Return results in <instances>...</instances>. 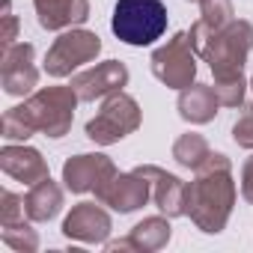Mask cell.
Returning a JSON list of instances; mask_svg holds the SVG:
<instances>
[{
    "instance_id": "cell-18",
    "label": "cell",
    "mask_w": 253,
    "mask_h": 253,
    "mask_svg": "<svg viewBox=\"0 0 253 253\" xmlns=\"http://www.w3.org/2000/svg\"><path fill=\"white\" fill-rule=\"evenodd\" d=\"M170 235H173L170 217H167V214H155V217H143V220L131 229L128 241H131V250H137V253H155V250L167 247Z\"/></svg>"
},
{
    "instance_id": "cell-25",
    "label": "cell",
    "mask_w": 253,
    "mask_h": 253,
    "mask_svg": "<svg viewBox=\"0 0 253 253\" xmlns=\"http://www.w3.org/2000/svg\"><path fill=\"white\" fill-rule=\"evenodd\" d=\"M3 30H0V39H3V48H9V45H15V39H18V18L12 15V3L9 0H3Z\"/></svg>"
},
{
    "instance_id": "cell-21",
    "label": "cell",
    "mask_w": 253,
    "mask_h": 253,
    "mask_svg": "<svg viewBox=\"0 0 253 253\" xmlns=\"http://www.w3.org/2000/svg\"><path fill=\"white\" fill-rule=\"evenodd\" d=\"M232 15H235V12H232V3H229V0H200V21H203L211 33H217V30H223L229 21H235Z\"/></svg>"
},
{
    "instance_id": "cell-2",
    "label": "cell",
    "mask_w": 253,
    "mask_h": 253,
    "mask_svg": "<svg viewBox=\"0 0 253 253\" xmlns=\"http://www.w3.org/2000/svg\"><path fill=\"white\" fill-rule=\"evenodd\" d=\"M78 101L81 98H78L72 84L69 86H45L3 113V119H0L3 137L6 140H27L36 131H42L54 140L66 137L72 128Z\"/></svg>"
},
{
    "instance_id": "cell-24",
    "label": "cell",
    "mask_w": 253,
    "mask_h": 253,
    "mask_svg": "<svg viewBox=\"0 0 253 253\" xmlns=\"http://www.w3.org/2000/svg\"><path fill=\"white\" fill-rule=\"evenodd\" d=\"M232 140H235L238 146H244V149H253V110H250V107H247L244 116L232 125Z\"/></svg>"
},
{
    "instance_id": "cell-1",
    "label": "cell",
    "mask_w": 253,
    "mask_h": 253,
    "mask_svg": "<svg viewBox=\"0 0 253 253\" xmlns=\"http://www.w3.org/2000/svg\"><path fill=\"white\" fill-rule=\"evenodd\" d=\"M197 179L185 185V214L197 229L217 235L235 206V182L232 164L223 152H211L197 170Z\"/></svg>"
},
{
    "instance_id": "cell-23",
    "label": "cell",
    "mask_w": 253,
    "mask_h": 253,
    "mask_svg": "<svg viewBox=\"0 0 253 253\" xmlns=\"http://www.w3.org/2000/svg\"><path fill=\"white\" fill-rule=\"evenodd\" d=\"M27 217V206H24V197L12 194V191H3V206H0V223L3 226H12V223H24ZM30 220V217H27Z\"/></svg>"
},
{
    "instance_id": "cell-20",
    "label": "cell",
    "mask_w": 253,
    "mask_h": 253,
    "mask_svg": "<svg viewBox=\"0 0 253 253\" xmlns=\"http://www.w3.org/2000/svg\"><path fill=\"white\" fill-rule=\"evenodd\" d=\"M247 86L250 84L244 81L241 72H235V75H214V92H217L220 107H241Z\"/></svg>"
},
{
    "instance_id": "cell-3",
    "label": "cell",
    "mask_w": 253,
    "mask_h": 253,
    "mask_svg": "<svg viewBox=\"0 0 253 253\" xmlns=\"http://www.w3.org/2000/svg\"><path fill=\"white\" fill-rule=\"evenodd\" d=\"M110 30L125 45H152L167 33V6L164 0H116Z\"/></svg>"
},
{
    "instance_id": "cell-26",
    "label": "cell",
    "mask_w": 253,
    "mask_h": 253,
    "mask_svg": "<svg viewBox=\"0 0 253 253\" xmlns=\"http://www.w3.org/2000/svg\"><path fill=\"white\" fill-rule=\"evenodd\" d=\"M241 197L253 206V155L244 161V167H241Z\"/></svg>"
},
{
    "instance_id": "cell-7",
    "label": "cell",
    "mask_w": 253,
    "mask_h": 253,
    "mask_svg": "<svg viewBox=\"0 0 253 253\" xmlns=\"http://www.w3.org/2000/svg\"><path fill=\"white\" fill-rule=\"evenodd\" d=\"M149 63H152V75L170 89H185L197 78V51L188 33H176L173 39H167V45H161Z\"/></svg>"
},
{
    "instance_id": "cell-8",
    "label": "cell",
    "mask_w": 253,
    "mask_h": 253,
    "mask_svg": "<svg viewBox=\"0 0 253 253\" xmlns=\"http://www.w3.org/2000/svg\"><path fill=\"white\" fill-rule=\"evenodd\" d=\"M95 200L101 206H110L113 211L119 214H128V211H137L140 206H146L152 200V182L149 176H143L137 167L131 173H116L98 194Z\"/></svg>"
},
{
    "instance_id": "cell-5",
    "label": "cell",
    "mask_w": 253,
    "mask_h": 253,
    "mask_svg": "<svg viewBox=\"0 0 253 253\" xmlns=\"http://www.w3.org/2000/svg\"><path fill=\"white\" fill-rule=\"evenodd\" d=\"M253 48V24L250 21H229L223 30L211 33L203 48V60L214 75H235L244 69L247 54Z\"/></svg>"
},
{
    "instance_id": "cell-9",
    "label": "cell",
    "mask_w": 253,
    "mask_h": 253,
    "mask_svg": "<svg viewBox=\"0 0 253 253\" xmlns=\"http://www.w3.org/2000/svg\"><path fill=\"white\" fill-rule=\"evenodd\" d=\"M116 176V167L107 155H75L63 164V182L72 194H98L110 179Z\"/></svg>"
},
{
    "instance_id": "cell-14",
    "label": "cell",
    "mask_w": 253,
    "mask_h": 253,
    "mask_svg": "<svg viewBox=\"0 0 253 253\" xmlns=\"http://www.w3.org/2000/svg\"><path fill=\"white\" fill-rule=\"evenodd\" d=\"M0 167L6 176H12L21 185H36L42 179H48V164L42 158L39 149L33 146H3L0 149Z\"/></svg>"
},
{
    "instance_id": "cell-10",
    "label": "cell",
    "mask_w": 253,
    "mask_h": 253,
    "mask_svg": "<svg viewBox=\"0 0 253 253\" xmlns=\"http://www.w3.org/2000/svg\"><path fill=\"white\" fill-rule=\"evenodd\" d=\"M33 45L15 42L0 54V81H3L6 95H27L39 84V72L33 66Z\"/></svg>"
},
{
    "instance_id": "cell-22",
    "label": "cell",
    "mask_w": 253,
    "mask_h": 253,
    "mask_svg": "<svg viewBox=\"0 0 253 253\" xmlns=\"http://www.w3.org/2000/svg\"><path fill=\"white\" fill-rule=\"evenodd\" d=\"M3 241L12 247V250H21V253H30L39 247V235L36 229H30V223H12V226H3Z\"/></svg>"
},
{
    "instance_id": "cell-12",
    "label": "cell",
    "mask_w": 253,
    "mask_h": 253,
    "mask_svg": "<svg viewBox=\"0 0 253 253\" xmlns=\"http://www.w3.org/2000/svg\"><path fill=\"white\" fill-rule=\"evenodd\" d=\"M63 235L84 244H104L110 235V214L101 209V203H78L63 220Z\"/></svg>"
},
{
    "instance_id": "cell-27",
    "label": "cell",
    "mask_w": 253,
    "mask_h": 253,
    "mask_svg": "<svg viewBox=\"0 0 253 253\" xmlns=\"http://www.w3.org/2000/svg\"><path fill=\"white\" fill-rule=\"evenodd\" d=\"M191 3H200V0H191Z\"/></svg>"
},
{
    "instance_id": "cell-16",
    "label": "cell",
    "mask_w": 253,
    "mask_h": 253,
    "mask_svg": "<svg viewBox=\"0 0 253 253\" xmlns=\"http://www.w3.org/2000/svg\"><path fill=\"white\" fill-rule=\"evenodd\" d=\"M217 92L209 84H191L179 92V116L191 125H206L217 116Z\"/></svg>"
},
{
    "instance_id": "cell-19",
    "label": "cell",
    "mask_w": 253,
    "mask_h": 253,
    "mask_svg": "<svg viewBox=\"0 0 253 253\" xmlns=\"http://www.w3.org/2000/svg\"><path fill=\"white\" fill-rule=\"evenodd\" d=\"M209 155H211V149H209V143H206L203 134L188 131V134H182V137L173 143V158H176L182 167H188V170H197Z\"/></svg>"
},
{
    "instance_id": "cell-15",
    "label": "cell",
    "mask_w": 253,
    "mask_h": 253,
    "mask_svg": "<svg viewBox=\"0 0 253 253\" xmlns=\"http://www.w3.org/2000/svg\"><path fill=\"white\" fill-rule=\"evenodd\" d=\"M39 27L72 30L89 18V0H33Z\"/></svg>"
},
{
    "instance_id": "cell-13",
    "label": "cell",
    "mask_w": 253,
    "mask_h": 253,
    "mask_svg": "<svg viewBox=\"0 0 253 253\" xmlns=\"http://www.w3.org/2000/svg\"><path fill=\"white\" fill-rule=\"evenodd\" d=\"M143 176H149L152 182V203L158 206L161 214L167 217H182L185 214V182L155 164H143L137 167Z\"/></svg>"
},
{
    "instance_id": "cell-4",
    "label": "cell",
    "mask_w": 253,
    "mask_h": 253,
    "mask_svg": "<svg viewBox=\"0 0 253 253\" xmlns=\"http://www.w3.org/2000/svg\"><path fill=\"white\" fill-rule=\"evenodd\" d=\"M140 119H143V110L134 95L122 92V89L110 92L104 98L101 110L86 122V137L98 146H113L122 137H128L131 131H137Z\"/></svg>"
},
{
    "instance_id": "cell-6",
    "label": "cell",
    "mask_w": 253,
    "mask_h": 253,
    "mask_svg": "<svg viewBox=\"0 0 253 253\" xmlns=\"http://www.w3.org/2000/svg\"><path fill=\"white\" fill-rule=\"evenodd\" d=\"M101 51V39L92 30H66L54 39V45L45 54V72L51 78H69L75 69L92 63Z\"/></svg>"
},
{
    "instance_id": "cell-17",
    "label": "cell",
    "mask_w": 253,
    "mask_h": 253,
    "mask_svg": "<svg viewBox=\"0 0 253 253\" xmlns=\"http://www.w3.org/2000/svg\"><path fill=\"white\" fill-rule=\"evenodd\" d=\"M24 206H27V217L36 220V223H45L51 217H57V211L63 209V188L57 182L42 179L36 185H30L27 197H24Z\"/></svg>"
},
{
    "instance_id": "cell-11",
    "label": "cell",
    "mask_w": 253,
    "mask_h": 253,
    "mask_svg": "<svg viewBox=\"0 0 253 253\" xmlns=\"http://www.w3.org/2000/svg\"><path fill=\"white\" fill-rule=\"evenodd\" d=\"M128 84V69L119 60H104L86 72L72 75V86L78 92L81 101H95V98H107L110 92H119Z\"/></svg>"
}]
</instances>
